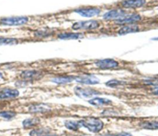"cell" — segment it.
<instances>
[{"label": "cell", "instance_id": "6da1fadb", "mask_svg": "<svg viewBox=\"0 0 158 136\" xmlns=\"http://www.w3.org/2000/svg\"><path fill=\"white\" fill-rule=\"evenodd\" d=\"M81 122L82 127L86 128L88 130L93 133L99 132L104 126L103 122L101 119L94 117L82 119L81 120Z\"/></svg>", "mask_w": 158, "mask_h": 136}, {"label": "cell", "instance_id": "7a4b0ae2", "mask_svg": "<svg viewBox=\"0 0 158 136\" xmlns=\"http://www.w3.org/2000/svg\"><path fill=\"white\" fill-rule=\"evenodd\" d=\"M29 20L26 16H14L2 18L0 20V24L4 26H19L26 24Z\"/></svg>", "mask_w": 158, "mask_h": 136}, {"label": "cell", "instance_id": "3957f363", "mask_svg": "<svg viewBox=\"0 0 158 136\" xmlns=\"http://www.w3.org/2000/svg\"><path fill=\"white\" fill-rule=\"evenodd\" d=\"M99 24L96 20H87L81 21L74 23L72 26V29L75 30H91L96 29L99 27Z\"/></svg>", "mask_w": 158, "mask_h": 136}, {"label": "cell", "instance_id": "277c9868", "mask_svg": "<svg viewBox=\"0 0 158 136\" xmlns=\"http://www.w3.org/2000/svg\"><path fill=\"white\" fill-rule=\"evenodd\" d=\"M75 94L80 98H91L100 94V92L89 87H81L77 86L74 89Z\"/></svg>", "mask_w": 158, "mask_h": 136}, {"label": "cell", "instance_id": "5b68a950", "mask_svg": "<svg viewBox=\"0 0 158 136\" xmlns=\"http://www.w3.org/2000/svg\"><path fill=\"white\" fill-rule=\"evenodd\" d=\"M96 65L99 69L107 70L117 67L118 65V63L114 59L106 58L98 60L97 62H96Z\"/></svg>", "mask_w": 158, "mask_h": 136}, {"label": "cell", "instance_id": "8992f818", "mask_svg": "<svg viewBox=\"0 0 158 136\" xmlns=\"http://www.w3.org/2000/svg\"><path fill=\"white\" fill-rule=\"evenodd\" d=\"M141 18V17L138 14H130V15H124L121 18L116 20V23L118 24H132L135 22L139 21Z\"/></svg>", "mask_w": 158, "mask_h": 136}, {"label": "cell", "instance_id": "52a82bcc", "mask_svg": "<svg viewBox=\"0 0 158 136\" xmlns=\"http://www.w3.org/2000/svg\"><path fill=\"white\" fill-rule=\"evenodd\" d=\"M75 81L77 82L85 84H98L99 79L93 75H82L75 77Z\"/></svg>", "mask_w": 158, "mask_h": 136}, {"label": "cell", "instance_id": "ba28073f", "mask_svg": "<svg viewBox=\"0 0 158 136\" xmlns=\"http://www.w3.org/2000/svg\"><path fill=\"white\" fill-rule=\"evenodd\" d=\"M101 12V10L96 7L89 8H81L75 10V12L78 13L80 15L85 17H91L98 15Z\"/></svg>", "mask_w": 158, "mask_h": 136}, {"label": "cell", "instance_id": "9c48e42d", "mask_svg": "<svg viewBox=\"0 0 158 136\" xmlns=\"http://www.w3.org/2000/svg\"><path fill=\"white\" fill-rule=\"evenodd\" d=\"M19 92L15 89L6 88L0 90V99H9L18 97Z\"/></svg>", "mask_w": 158, "mask_h": 136}, {"label": "cell", "instance_id": "30bf717a", "mask_svg": "<svg viewBox=\"0 0 158 136\" xmlns=\"http://www.w3.org/2000/svg\"><path fill=\"white\" fill-rule=\"evenodd\" d=\"M124 15H125L124 10L122 9H113L104 14L103 18L107 20H117L123 17Z\"/></svg>", "mask_w": 158, "mask_h": 136}, {"label": "cell", "instance_id": "8fae6325", "mask_svg": "<svg viewBox=\"0 0 158 136\" xmlns=\"http://www.w3.org/2000/svg\"><path fill=\"white\" fill-rule=\"evenodd\" d=\"M41 76L42 74L36 70H25L20 74V77L25 80H33Z\"/></svg>", "mask_w": 158, "mask_h": 136}, {"label": "cell", "instance_id": "7c38bea8", "mask_svg": "<svg viewBox=\"0 0 158 136\" xmlns=\"http://www.w3.org/2000/svg\"><path fill=\"white\" fill-rule=\"evenodd\" d=\"M146 2V0H124L122 6L125 8H138L143 6Z\"/></svg>", "mask_w": 158, "mask_h": 136}, {"label": "cell", "instance_id": "4fadbf2b", "mask_svg": "<svg viewBox=\"0 0 158 136\" xmlns=\"http://www.w3.org/2000/svg\"><path fill=\"white\" fill-rule=\"evenodd\" d=\"M50 107L43 103H39L32 105L28 107V111L31 113H44L49 111Z\"/></svg>", "mask_w": 158, "mask_h": 136}, {"label": "cell", "instance_id": "5bb4252c", "mask_svg": "<svg viewBox=\"0 0 158 136\" xmlns=\"http://www.w3.org/2000/svg\"><path fill=\"white\" fill-rule=\"evenodd\" d=\"M139 30V26L136 25V24H129L127 25H125L121 28L118 31V33L120 35H123L126 34L128 33H134V32H137Z\"/></svg>", "mask_w": 158, "mask_h": 136}, {"label": "cell", "instance_id": "9a60e30c", "mask_svg": "<svg viewBox=\"0 0 158 136\" xmlns=\"http://www.w3.org/2000/svg\"><path fill=\"white\" fill-rule=\"evenodd\" d=\"M88 102L94 106H102V105H107L112 103V101L106 98H99V97H94L89 100H88Z\"/></svg>", "mask_w": 158, "mask_h": 136}, {"label": "cell", "instance_id": "2e32d148", "mask_svg": "<svg viewBox=\"0 0 158 136\" xmlns=\"http://www.w3.org/2000/svg\"><path fill=\"white\" fill-rule=\"evenodd\" d=\"M75 79V77L71 76H65L54 78L52 81L57 84H64L72 82Z\"/></svg>", "mask_w": 158, "mask_h": 136}, {"label": "cell", "instance_id": "e0dca14e", "mask_svg": "<svg viewBox=\"0 0 158 136\" xmlns=\"http://www.w3.org/2000/svg\"><path fill=\"white\" fill-rule=\"evenodd\" d=\"M64 125L69 130H77L78 129L82 127L81 122L80 121H72L69 120L64 122Z\"/></svg>", "mask_w": 158, "mask_h": 136}, {"label": "cell", "instance_id": "ac0fdd59", "mask_svg": "<svg viewBox=\"0 0 158 136\" xmlns=\"http://www.w3.org/2000/svg\"><path fill=\"white\" fill-rule=\"evenodd\" d=\"M82 37L81 34L75 33H64L58 35V38L61 39H77Z\"/></svg>", "mask_w": 158, "mask_h": 136}, {"label": "cell", "instance_id": "d6986e66", "mask_svg": "<svg viewBox=\"0 0 158 136\" xmlns=\"http://www.w3.org/2000/svg\"><path fill=\"white\" fill-rule=\"evenodd\" d=\"M140 127L146 129H158V121H145L139 124Z\"/></svg>", "mask_w": 158, "mask_h": 136}, {"label": "cell", "instance_id": "ffe728a7", "mask_svg": "<svg viewBox=\"0 0 158 136\" xmlns=\"http://www.w3.org/2000/svg\"><path fill=\"white\" fill-rule=\"evenodd\" d=\"M40 122V119L38 118H27L23 121L22 125L25 128H29L33 127Z\"/></svg>", "mask_w": 158, "mask_h": 136}, {"label": "cell", "instance_id": "44dd1931", "mask_svg": "<svg viewBox=\"0 0 158 136\" xmlns=\"http://www.w3.org/2000/svg\"><path fill=\"white\" fill-rule=\"evenodd\" d=\"M19 41L16 38H0V45H14L17 44Z\"/></svg>", "mask_w": 158, "mask_h": 136}, {"label": "cell", "instance_id": "7402d4cb", "mask_svg": "<svg viewBox=\"0 0 158 136\" xmlns=\"http://www.w3.org/2000/svg\"><path fill=\"white\" fill-rule=\"evenodd\" d=\"M124 83H125V82H123V81H118L117 79H112V80H110V81H107V82H106V85L110 87H115L118 86L122 85Z\"/></svg>", "mask_w": 158, "mask_h": 136}, {"label": "cell", "instance_id": "603a6c76", "mask_svg": "<svg viewBox=\"0 0 158 136\" xmlns=\"http://www.w3.org/2000/svg\"><path fill=\"white\" fill-rule=\"evenodd\" d=\"M16 115V113L11 111H4L0 112V116L5 119H11Z\"/></svg>", "mask_w": 158, "mask_h": 136}, {"label": "cell", "instance_id": "cb8c5ba5", "mask_svg": "<svg viewBox=\"0 0 158 136\" xmlns=\"http://www.w3.org/2000/svg\"><path fill=\"white\" fill-rule=\"evenodd\" d=\"M45 130L43 129H34L31 130L30 133V136H42L44 134Z\"/></svg>", "mask_w": 158, "mask_h": 136}, {"label": "cell", "instance_id": "d4e9b609", "mask_svg": "<svg viewBox=\"0 0 158 136\" xmlns=\"http://www.w3.org/2000/svg\"><path fill=\"white\" fill-rule=\"evenodd\" d=\"M145 82L148 84H152V85H156L158 84V79H148L147 80H145Z\"/></svg>", "mask_w": 158, "mask_h": 136}, {"label": "cell", "instance_id": "484cf974", "mask_svg": "<svg viewBox=\"0 0 158 136\" xmlns=\"http://www.w3.org/2000/svg\"><path fill=\"white\" fill-rule=\"evenodd\" d=\"M114 136H132V135L131 134L128 132H122L117 135H114Z\"/></svg>", "mask_w": 158, "mask_h": 136}, {"label": "cell", "instance_id": "4316f807", "mask_svg": "<svg viewBox=\"0 0 158 136\" xmlns=\"http://www.w3.org/2000/svg\"><path fill=\"white\" fill-rule=\"evenodd\" d=\"M152 93L154 94V95H158V87H156L153 89L152 90Z\"/></svg>", "mask_w": 158, "mask_h": 136}, {"label": "cell", "instance_id": "83f0119b", "mask_svg": "<svg viewBox=\"0 0 158 136\" xmlns=\"http://www.w3.org/2000/svg\"><path fill=\"white\" fill-rule=\"evenodd\" d=\"M102 136H114V135H112V134H106V135H104Z\"/></svg>", "mask_w": 158, "mask_h": 136}, {"label": "cell", "instance_id": "f1b7e54d", "mask_svg": "<svg viewBox=\"0 0 158 136\" xmlns=\"http://www.w3.org/2000/svg\"><path fill=\"white\" fill-rule=\"evenodd\" d=\"M2 78H3V75H2V73L0 72V79H1Z\"/></svg>", "mask_w": 158, "mask_h": 136}, {"label": "cell", "instance_id": "f546056e", "mask_svg": "<svg viewBox=\"0 0 158 136\" xmlns=\"http://www.w3.org/2000/svg\"><path fill=\"white\" fill-rule=\"evenodd\" d=\"M43 136H58L57 135H43Z\"/></svg>", "mask_w": 158, "mask_h": 136}]
</instances>
